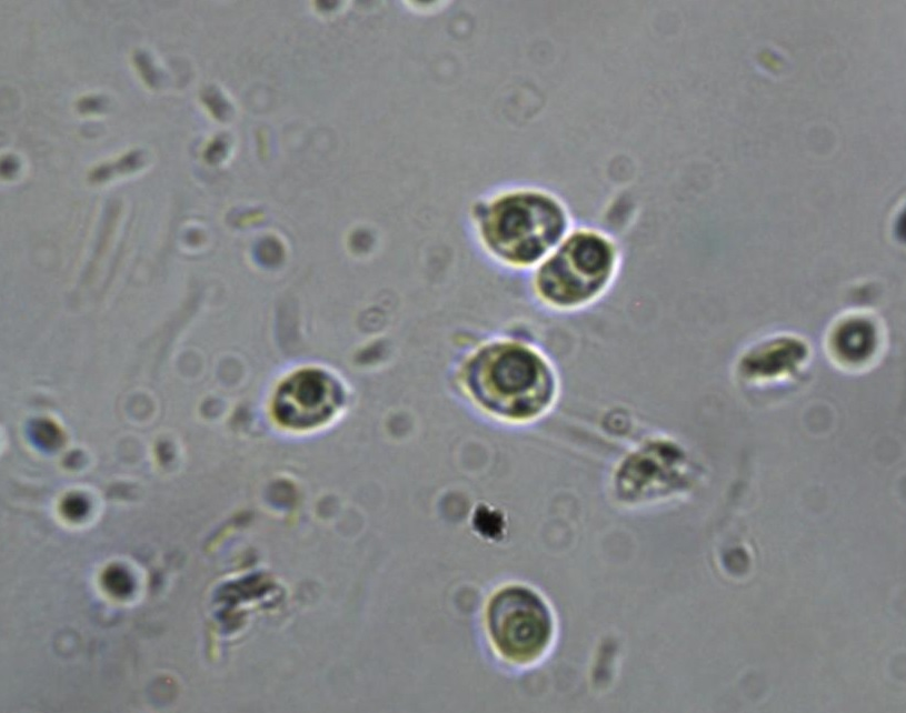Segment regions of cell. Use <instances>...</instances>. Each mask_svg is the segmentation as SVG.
Segmentation results:
<instances>
[{
    "label": "cell",
    "instance_id": "8",
    "mask_svg": "<svg viewBox=\"0 0 906 713\" xmlns=\"http://www.w3.org/2000/svg\"><path fill=\"white\" fill-rule=\"evenodd\" d=\"M79 108H80L81 112H87V113L97 112L98 110H100V108H102V103H101L100 99L89 97V98H83V99H81L79 101Z\"/></svg>",
    "mask_w": 906,
    "mask_h": 713
},
{
    "label": "cell",
    "instance_id": "4",
    "mask_svg": "<svg viewBox=\"0 0 906 713\" xmlns=\"http://www.w3.org/2000/svg\"><path fill=\"white\" fill-rule=\"evenodd\" d=\"M487 620L491 642L506 660L531 662L549 645L550 613L528 589L509 586L499 591L489 603Z\"/></svg>",
    "mask_w": 906,
    "mask_h": 713
},
{
    "label": "cell",
    "instance_id": "2",
    "mask_svg": "<svg viewBox=\"0 0 906 713\" xmlns=\"http://www.w3.org/2000/svg\"><path fill=\"white\" fill-rule=\"evenodd\" d=\"M468 385L489 413L515 422L542 414L555 394L547 360L518 342H496L479 351L469 364Z\"/></svg>",
    "mask_w": 906,
    "mask_h": 713
},
{
    "label": "cell",
    "instance_id": "5",
    "mask_svg": "<svg viewBox=\"0 0 906 713\" xmlns=\"http://www.w3.org/2000/svg\"><path fill=\"white\" fill-rule=\"evenodd\" d=\"M342 399L341 383L332 373L318 366H305L280 382L275 409L287 425L307 428L331 416Z\"/></svg>",
    "mask_w": 906,
    "mask_h": 713
},
{
    "label": "cell",
    "instance_id": "3",
    "mask_svg": "<svg viewBox=\"0 0 906 713\" xmlns=\"http://www.w3.org/2000/svg\"><path fill=\"white\" fill-rule=\"evenodd\" d=\"M619 267V247L610 234L591 225H574L537 265L534 291L550 308L580 309L606 293Z\"/></svg>",
    "mask_w": 906,
    "mask_h": 713
},
{
    "label": "cell",
    "instance_id": "1",
    "mask_svg": "<svg viewBox=\"0 0 906 713\" xmlns=\"http://www.w3.org/2000/svg\"><path fill=\"white\" fill-rule=\"evenodd\" d=\"M468 227L488 260L521 270L539 265L574 224L567 204L554 191L508 183L490 189L472 204Z\"/></svg>",
    "mask_w": 906,
    "mask_h": 713
},
{
    "label": "cell",
    "instance_id": "6",
    "mask_svg": "<svg viewBox=\"0 0 906 713\" xmlns=\"http://www.w3.org/2000/svg\"><path fill=\"white\" fill-rule=\"evenodd\" d=\"M102 584L110 594L117 597L127 596L133 588L131 576L118 566L106 570L102 575Z\"/></svg>",
    "mask_w": 906,
    "mask_h": 713
},
{
    "label": "cell",
    "instance_id": "7",
    "mask_svg": "<svg viewBox=\"0 0 906 713\" xmlns=\"http://www.w3.org/2000/svg\"><path fill=\"white\" fill-rule=\"evenodd\" d=\"M135 63L139 69L141 77L145 79V82L149 83L150 87H153L156 78L149 58L143 53H139L135 56Z\"/></svg>",
    "mask_w": 906,
    "mask_h": 713
}]
</instances>
